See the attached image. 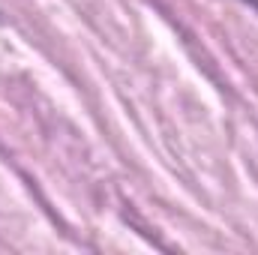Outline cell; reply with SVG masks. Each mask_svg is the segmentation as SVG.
Here are the masks:
<instances>
[{
  "label": "cell",
  "instance_id": "1",
  "mask_svg": "<svg viewBox=\"0 0 258 255\" xmlns=\"http://www.w3.org/2000/svg\"><path fill=\"white\" fill-rule=\"evenodd\" d=\"M246 3H249V6H255V9H258V0H246Z\"/></svg>",
  "mask_w": 258,
  "mask_h": 255
}]
</instances>
